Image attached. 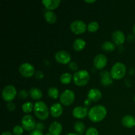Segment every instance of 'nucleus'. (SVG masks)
Segmentation results:
<instances>
[{
  "instance_id": "obj_1",
  "label": "nucleus",
  "mask_w": 135,
  "mask_h": 135,
  "mask_svg": "<svg viewBox=\"0 0 135 135\" xmlns=\"http://www.w3.org/2000/svg\"><path fill=\"white\" fill-rule=\"evenodd\" d=\"M107 115V109L104 105H97L92 107L88 111V118L94 123L102 121Z\"/></svg>"
},
{
  "instance_id": "obj_2",
  "label": "nucleus",
  "mask_w": 135,
  "mask_h": 135,
  "mask_svg": "<svg viewBox=\"0 0 135 135\" xmlns=\"http://www.w3.org/2000/svg\"><path fill=\"white\" fill-rule=\"evenodd\" d=\"M34 112L36 116L40 120H46L49 117V109L44 102L39 101L34 105Z\"/></svg>"
},
{
  "instance_id": "obj_3",
  "label": "nucleus",
  "mask_w": 135,
  "mask_h": 135,
  "mask_svg": "<svg viewBox=\"0 0 135 135\" xmlns=\"http://www.w3.org/2000/svg\"><path fill=\"white\" fill-rule=\"evenodd\" d=\"M90 80V75L86 70H80L73 75L74 83L78 86H83L88 84Z\"/></svg>"
},
{
  "instance_id": "obj_4",
  "label": "nucleus",
  "mask_w": 135,
  "mask_h": 135,
  "mask_svg": "<svg viewBox=\"0 0 135 135\" xmlns=\"http://www.w3.org/2000/svg\"><path fill=\"white\" fill-rule=\"evenodd\" d=\"M110 74L112 79L119 80L123 78L126 74V67L123 63L121 62H117L112 67Z\"/></svg>"
},
{
  "instance_id": "obj_5",
  "label": "nucleus",
  "mask_w": 135,
  "mask_h": 135,
  "mask_svg": "<svg viewBox=\"0 0 135 135\" xmlns=\"http://www.w3.org/2000/svg\"><path fill=\"white\" fill-rule=\"evenodd\" d=\"M2 98L5 102H11L13 100L17 95V90L14 86H6L2 90Z\"/></svg>"
},
{
  "instance_id": "obj_6",
  "label": "nucleus",
  "mask_w": 135,
  "mask_h": 135,
  "mask_svg": "<svg viewBox=\"0 0 135 135\" xmlns=\"http://www.w3.org/2000/svg\"><path fill=\"white\" fill-rule=\"evenodd\" d=\"M75 98V95L73 91L71 90H65L60 95V102L63 105L69 106L73 103Z\"/></svg>"
},
{
  "instance_id": "obj_7",
  "label": "nucleus",
  "mask_w": 135,
  "mask_h": 135,
  "mask_svg": "<svg viewBox=\"0 0 135 135\" xmlns=\"http://www.w3.org/2000/svg\"><path fill=\"white\" fill-rule=\"evenodd\" d=\"M21 125L22 128L27 131H32L34 130L36 127V123L34 117L30 115H26L21 120Z\"/></svg>"
},
{
  "instance_id": "obj_8",
  "label": "nucleus",
  "mask_w": 135,
  "mask_h": 135,
  "mask_svg": "<svg viewBox=\"0 0 135 135\" xmlns=\"http://www.w3.org/2000/svg\"><path fill=\"white\" fill-rule=\"evenodd\" d=\"M19 73L22 76L25 77H31L35 75V69L34 66L29 63H24L19 67Z\"/></svg>"
},
{
  "instance_id": "obj_9",
  "label": "nucleus",
  "mask_w": 135,
  "mask_h": 135,
  "mask_svg": "<svg viewBox=\"0 0 135 135\" xmlns=\"http://www.w3.org/2000/svg\"><path fill=\"white\" fill-rule=\"evenodd\" d=\"M71 30L74 34H80L86 31L87 26L81 20H75L71 24Z\"/></svg>"
},
{
  "instance_id": "obj_10",
  "label": "nucleus",
  "mask_w": 135,
  "mask_h": 135,
  "mask_svg": "<svg viewBox=\"0 0 135 135\" xmlns=\"http://www.w3.org/2000/svg\"><path fill=\"white\" fill-rule=\"evenodd\" d=\"M55 59L60 64L65 65L71 62V57L69 53L64 50H60L56 52L55 55Z\"/></svg>"
},
{
  "instance_id": "obj_11",
  "label": "nucleus",
  "mask_w": 135,
  "mask_h": 135,
  "mask_svg": "<svg viewBox=\"0 0 135 135\" xmlns=\"http://www.w3.org/2000/svg\"><path fill=\"white\" fill-rule=\"evenodd\" d=\"M108 59L104 54H98L94 57L93 63L94 67L98 69H102L106 66Z\"/></svg>"
},
{
  "instance_id": "obj_12",
  "label": "nucleus",
  "mask_w": 135,
  "mask_h": 135,
  "mask_svg": "<svg viewBox=\"0 0 135 135\" xmlns=\"http://www.w3.org/2000/svg\"><path fill=\"white\" fill-rule=\"evenodd\" d=\"M88 114V108L82 106L76 107L73 110V115L76 119H84Z\"/></svg>"
},
{
  "instance_id": "obj_13",
  "label": "nucleus",
  "mask_w": 135,
  "mask_h": 135,
  "mask_svg": "<svg viewBox=\"0 0 135 135\" xmlns=\"http://www.w3.org/2000/svg\"><path fill=\"white\" fill-rule=\"evenodd\" d=\"M112 40L115 44L121 46L125 42V36L121 30H115L112 34Z\"/></svg>"
},
{
  "instance_id": "obj_14",
  "label": "nucleus",
  "mask_w": 135,
  "mask_h": 135,
  "mask_svg": "<svg viewBox=\"0 0 135 135\" xmlns=\"http://www.w3.org/2000/svg\"><path fill=\"white\" fill-rule=\"evenodd\" d=\"M50 114L52 117H59L63 112V108L62 105L59 103H56V104H53L50 108Z\"/></svg>"
},
{
  "instance_id": "obj_15",
  "label": "nucleus",
  "mask_w": 135,
  "mask_h": 135,
  "mask_svg": "<svg viewBox=\"0 0 135 135\" xmlns=\"http://www.w3.org/2000/svg\"><path fill=\"white\" fill-rule=\"evenodd\" d=\"M63 127L61 124L59 123L57 121H54L49 127V133L51 135H60L61 133Z\"/></svg>"
},
{
  "instance_id": "obj_16",
  "label": "nucleus",
  "mask_w": 135,
  "mask_h": 135,
  "mask_svg": "<svg viewBox=\"0 0 135 135\" xmlns=\"http://www.w3.org/2000/svg\"><path fill=\"white\" fill-rule=\"evenodd\" d=\"M121 123L126 128H133L135 126V118L131 115H127L122 118Z\"/></svg>"
},
{
  "instance_id": "obj_17",
  "label": "nucleus",
  "mask_w": 135,
  "mask_h": 135,
  "mask_svg": "<svg viewBox=\"0 0 135 135\" xmlns=\"http://www.w3.org/2000/svg\"><path fill=\"white\" fill-rule=\"evenodd\" d=\"M102 98V92L97 88H92L88 93V99L91 102H98Z\"/></svg>"
},
{
  "instance_id": "obj_18",
  "label": "nucleus",
  "mask_w": 135,
  "mask_h": 135,
  "mask_svg": "<svg viewBox=\"0 0 135 135\" xmlns=\"http://www.w3.org/2000/svg\"><path fill=\"white\" fill-rule=\"evenodd\" d=\"M60 3V0H44L42 1V3L49 11L56 9L59 5Z\"/></svg>"
},
{
  "instance_id": "obj_19",
  "label": "nucleus",
  "mask_w": 135,
  "mask_h": 135,
  "mask_svg": "<svg viewBox=\"0 0 135 135\" xmlns=\"http://www.w3.org/2000/svg\"><path fill=\"white\" fill-rule=\"evenodd\" d=\"M102 76L101 83L104 86H108L109 84L113 83V80H112V77L111 76L110 73L108 72V71H102L100 73Z\"/></svg>"
},
{
  "instance_id": "obj_20",
  "label": "nucleus",
  "mask_w": 135,
  "mask_h": 135,
  "mask_svg": "<svg viewBox=\"0 0 135 135\" xmlns=\"http://www.w3.org/2000/svg\"><path fill=\"white\" fill-rule=\"evenodd\" d=\"M29 95L32 99L36 100H39L42 98V90L38 88H32L29 91Z\"/></svg>"
},
{
  "instance_id": "obj_21",
  "label": "nucleus",
  "mask_w": 135,
  "mask_h": 135,
  "mask_svg": "<svg viewBox=\"0 0 135 135\" xmlns=\"http://www.w3.org/2000/svg\"><path fill=\"white\" fill-rule=\"evenodd\" d=\"M86 42L82 38H77L73 43V49L76 51H80L85 47Z\"/></svg>"
},
{
  "instance_id": "obj_22",
  "label": "nucleus",
  "mask_w": 135,
  "mask_h": 135,
  "mask_svg": "<svg viewBox=\"0 0 135 135\" xmlns=\"http://www.w3.org/2000/svg\"><path fill=\"white\" fill-rule=\"evenodd\" d=\"M44 17L46 21L50 24L55 23L57 21L56 15L54 12L51 11H47L44 13Z\"/></svg>"
},
{
  "instance_id": "obj_23",
  "label": "nucleus",
  "mask_w": 135,
  "mask_h": 135,
  "mask_svg": "<svg viewBox=\"0 0 135 135\" xmlns=\"http://www.w3.org/2000/svg\"><path fill=\"white\" fill-rule=\"evenodd\" d=\"M102 48L104 51H107V52H111V51H113V50H115V44L113 42H110V41H106L102 44Z\"/></svg>"
},
{
  "instance_id": "obj_24",
  "label": "nucleus",
  "mask_w": 135,
  "mask_h": 135,
  "mask_svg": "<svg viewBox=\"0 0 135 135\" xmlns=\"http://www.w3.org/2000/svg\"><path fill=\"white\" fill-rule=\"evenodd\" d=\"M74 130L78 134H82L85 131V125L81 121H77L74 125Z\"/></svg>"
},
{
  "instance_id": "obj_25",
  "label": "nucleus",
  "mask_w": 135,
  "mask_h": 135,
  "mask_svg": "<svg viewBox=\"0 0 135 135\" xmlns=\"http://www.w3.org/2000/svg\"><path fill=\"white\" fill-rule=\"evenodd\" d=\"M71 80H72V76L69 73H63L60 76V81L63 84H69L71 83Z\"/></svg>"
},
{
  "instance_id": "obj_26",
  "label": "nucleus",
  "mask_w": 135,
  "mask_h": 135,
  "mask_svg": "<svg viewBox=\"0 0 135 135\" xmlns=\"http://www.w3.org/2000/svg\"><path fill=\"white\" fill-rule=\"evenodd\" d=\"M47 94L51 98L57 99L59 96V90L55 87H50L47 90Z\"/></svg>"
},
{
  "instance_id": "obj_27",
  "label": "nucleus",
  "mask_w": 135,
  "mask_h": 135,
  "mask_svg": "<svg viewBox=\"0 0 135 135\" xmlns=\"http://www.w3.org/2000/svg\"><path fill=\"white\" fill-rule=\"evenodd\" d=\"M99 26L100 25H99L98 22H97L96 21H92L87 26V30L90 32H95L98 30Z\"/></svg>"
},
{
  "instance_id": "obj_28",
  "label": "nucleus",
  "mask_w": 135,
  "mask_h": 135,
  "mask_svg": "<svg viewBox=\"0 0 135 135\" xmlns=\"http://www.w3.org/2000/svg\"><path fill=\"white\" fill-rule=\"evenodd\" d=\"M33 106L34 105H33L32 103L30 102H25L22 105V109L25 113H28L32 112L33 109Z\"/></svg>"
},
{
  "instance_id": "obj_29",
  "label": "nucleus",
  "mask_w": 135,
  "mask_h": 135,
  "mask_svg": "<svg viewBox=\"0 0 135 135\" xmlns=\"http://www.w3.org/2000/svg\"><path fill=\"white\" fill-rule=\"evenodd\" d=\"M24 129L21 125H16L13 127V133L15 135H21L23 133Z\"/></svg>"
},
{
  "instance_id": "obj_30",
  "label": "nucleus",
  "mask_w": 135,
  "mask_h": 135,
  "mask_svg": "<svg viewBox=\"0 0 135 135\" xmlns=\"http://www.w3.org/2000/svg\"><path fill=\"white\" fill-rule=\"evenodd\" d=\"M85 135H99V133L96 128L90 127L86 131Z\"/></svg>"
},
{
  "instance_id": "obj_31",
  "label": "nucleus",
  "mask_w": 135,
  "mask_h": 135,
  "mask_svg": "<svg viewBox=\"0 0 135 135\" xmlns=\"http://www.w3.org/2000/svg\"><path fill=\"white\" fill-rule=\"evenodd\" d=\"M18 96L20 98H22V99L26 98L28 97L27 91L25 90H21L18 92Z\"/></svg>"
},
{
  "instance_id": "obj_32",
  "label": "nucleus",
  "mask_w": 135,
  "mask_h": 135,
  "mask_svg": "<svg viewBox=\"0 0 135 135\" xmlns=\"http://www.w3.org/2000/svg\"><path fill=\"white\" fill-rule=\"evenodd\" d=\"M69 67L71 71H76L78 69V65L76 62L71 61L69 63Z\"/></svg>"
},
{
  "instance_id": "obj_33",
  "label": "nucleus",
  "mask_w": 135,
  "mask_h": 135,
  "mask_svg": "<svg viewBox=\"0 0 135 135\" xmlns=\"http://www.w3.org/2000/svg\"><path fill=\"white\" fill-rule=\"evenodd\" d=\"M7 108L9 111L10 112H13L15 109L16 106L15 103H13V102H8V104H7Z\"/></svg>"
},
{
  "instance_id": "obj_34",
  "label": "nucleus",
  "mask_w": 135,
  "mask_h": 135,
  "mask_svg": "<svg viewBox=\"0 0 135 135\" xmlns=\"http://www.w3.org/2000/svg\"><path fill=\"white\" fill-rule=\"evenodd\" d=\"M35 77L38 80L43 79L44 77V73L40 71H38L35 73Z\"/></svg>"
},
{
  "instance_id": "obj_35",
  "label": "nucleus",
  "mask_w": 135,
  "mask_h": 135,
  "mask_svg": "<svg viewBox=\"0 0 135 135\" xmlns=\"http://www.w3.org/2000/svg\"><path fill=\"white\" fill-rule=\"evenodd\" d=\"M44 129H45V125L44 123H38L36 124V129L41 131H42L44 130Z\"/></svg>"
},
{
  "instance_id": "obj_36",
  "label": "nucleus",
  "mask_w": 135,
  "mask_h": 135,
  "mask_svg": "<svg viewBox=\"0 0 135 135\" xmlns=\"http://www.w3.org/2000/svg\"><path fill=\"white\" fill-rule=\"evenodd\" d=\"M29 135H44L43 133L41 131L37 130V129H34V130L30 132V134Z\"/></svg>"
},
{
  "instance_id": "obj_37",
  "label": "nucleus",
  "mask_w": 135,
  "mask_h": 135,
  "mask_svg": "<svg viewBox=\"0 0 135 135\" xmlns=\"http://www.w3.org/2000/svg\"><path fill=\"white\" fill-rule=\"evenodd\" d=\"M90 104H91V101L89 100V99H86V100H84V104L85 106H86V107L89 106V105H90Z\"/></svg>"
},
{
  "instance_id": "obj_38",
  "label": "nucleus",
  "mask_w": 135,
  "mask_h": 135,
  "mask_svg": "<svg viewBox=\"0 0 135 135\" xmlns=\"http://www.w3.org/2000/svg\"><path fill=\"white\" fill-rule=\"evenodd\" d=\"M1 135H13V134H12V133H11V132L5 131V132H3V133L1 134Z\"/></svg>"
},
{
  "instance_id": "obj_39",
  "label": "nucleus",
  "mask_w": 135,
  "mask_h": 135,
  "mask_svg": "<svg viewBox=\"0 0 135 135\" xmlns=\"http://www.w3.org/2000/svg\"><path fill=\"white\" fill-rule=\"evenodd\" d=\"M85 2L89 3H94V2H96V0H92V1H87V0H86Z\"/></svg>"
},
{
  "instance_id": "obj_40",
  "label": "nucleus",
  "mask_w": 135,
  "mask_h": 135,
  "mask_svg": "<svg viewBox=\"0 0 135 135\" xmlns=\"http://www.w3.org/2000/svg\"><path fill=\"white\" fill-rule=\"evenodd\" d=\"M66 135H80V134H78L77 133H69V134H67Z\"/></svg>"
},
{
  "instance_id": "obj_41",
  "label": "nucleus",
  "mask_w": 135,
  "mask_h": 135,
  "mask_svg": "<svg viewBox=\"0 0 135 135\" xmlns=\"http://www.w3.org/2000/svg\"><path fill=\"white\" fill-rule=\"evenodd\" d=\"M133 33H134V35H135V24L134 25V26H133Z\"/></svg>"
},
{
  "instance_id": "obj_42",
  "label": "nucleus",
  "mask_w": 135,
  "mask_h": 135,
  "mask_svg": "<svg viewBox=\"0 0 135 135\" xmlns=\"http://www.w3.org/2000/svg\"><path fill=\"white\" fill-rule=\"evenodd\" d=\"M45 135H51V134H50V133H46V134H45Z\"/></svg>"
},
{
  "instance_id": "obj_43",
  "label": "nucleus",
  "mask_w": 135,
  "mask_h": 135,
  "mask_svg": "<svg viewBox=\"0 0 135 135\" xmlns=\"http://www.w3.org/2000/svg\"><path fill=\"white\" fill-rule=\"evenodd\" d=\"M134 102H135V96H134Z\"/></svg>"
},
{
  "instance_id": "obj_44",
  "label": "nucleus",
  "mask_w": 135,
  "mask_h": 135,
  "mask_svg": "<svg viewBox=\"0 0 135 135\" xmlns=\"http://www.w3.org/2000/svg\"><path fill=\"white\" fill-rule=\"evenodd\" d=\"M26 135H27V134H26Z\"/></svg>"
}]
</instances>
